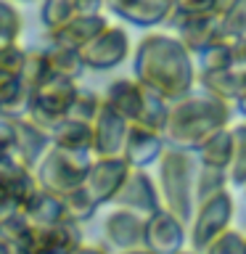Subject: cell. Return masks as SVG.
<instances>
[{
	"label": "cell",
	"instance_id": "1",
	"mask_svg": "<svg viewBox=\"0 0 246 254\" xmlns=\"http://www.w3.org/2000/svg\"><path fill=\"white\" fill-rule=\"evenodd\" d=\"M132 79L172 103L196 87L193 56L175 35L146 32L132 53Z\"/></svg>",
	"mask_w": 246,
	"mask_h": 254
},
{
	"label": "cell",
	"instance_id": "2",
	"mask_svg": "<svg viewBox=\"0 0 246 254\" xmlns=\"http://www.w3.org/2000/svg\"><path fill=\"white\" fill-rule=\"evenodd\" d=\"M230 117H233L230 103L193 87L188 95L170 103L162 138L172 148L196 151L209 135L222 127H230Z\"/></svg>",
	"mask_w": 246,
	"mask_h": 254
},
{
	"label": "cell",
	"instance_id": "3",
	"mask_svg": "<svg viewBox=\"0 0 246 254\" xmlns=\"http://www.w3.org/2000/svg\"><path fill=\"white\" fill-rule=\"evenodd\" d=\"M156 170H159L156 188H159L162 206L188 225L190 217H193V206H196V196H193V180H196V170H198L196 154L167 146L164 154L156 162Z\"/></svg>",
	"mask_w": 246,
	"mask_h": 254
},
{
	"label": "cell",
	"instance_id": "4",
	"mask_svg": "<svg viewBox=\"0 0 246 254\" xmlns=\"http://www.w3.org/2000/svg\"><path fill=\"white\" fill-rule=\"evenodd\" d=\"M90 154L87 151H66L48 146L43 159L32 170L37 186L53 196H66L69 190L79 188L85 183L87 167H90Z\"/></svg>",
	"mask_w": 246,
	"mask_h": 254
},
{
	"label": "cell",
	"instance_id": "5",
	"mask_svg": "<svg viewBox=\"0 0 246 254\" xmlns=\"http://www.w3.org/2000/svg\"><path fill=\"white\" fill-rule=\"evenodd\" d=\"M77 87H79L77 79L51 74L35 93H32L27 119L35 127H40L43 132H51L53 127L66 117L71 101H74V95H77Z\"/></svg>",
	"mask_w": 246,
	"mask_h": 254
},
{
	"label": "cell",
	"instance_id": "6",
	"mask_svg": "<svg viewBox=\"0 0 246 254\" xmlns=\"http://www.w3.org/2000/svg\"><path fill=\"white\" fill-rule=\"evenodd\" d=\"M236 212V201L230 190H220L193 206V217L188 222V246L201 254L204 246L230 228Z\"/></svg>",
	"mask_w": 246,
	"mask_h": 254
},
{
	"label": "cell",
	"instance_id": "7",
	"mask_svg": "<svg viewBox=\"0 0 246 254\" xmlns=\"http://www.w3.org/2000/svg\"><path fill=\"white\" fill-rule=\"evenodd\" d=\"M130 51H132V43L127 29L119 27V24H109L101 35H95L85 48H79V56H82L85 69L109 71V69H117L119 64H124Z\"/></svg>",
	"mask_w": 246,
	"mask_h": 254
},
{
	"label": "cell",
	"instance_id": "8",
	"mask_svg": "<svg viewBox=\"0 0 246 254\" xmlns=\"http://www.w3.org/2000/svg\"><path fill=\"white\" fill-rule=\"evenodd\" d=\"M188 244V225L159 206L143 222V246L154 254H178Z\"/></svg>",
	"mask_w": 246,
	"mask_h": 254
},
{
	"label": "cell",
	"instance_id": "9",
	"mask_svg": "<svg viewBox=\"0 0 246 254\" xmlns=\"http://www.w3.org/2000/svg\"><path fill=\"white\" fill-rule=\"evenodd\" d=\"M130 170L132 167H127V162L122 156H93L82 188L90 193V198L98 206L111 204Z\"/></svg>",
	"mask_w": 246,
	"mask_h": 254
},
{
	"label": "cell",
	"instance_id": "10",
	"mask_svg": "<svg viewBox=\"0 0 246 254\" xmlns=\"http://www.w3.org/2000/svg\"><path fill=\"white\" fill-rule=\"evenodd\" d=\"M111 206L135 212V214H140V217L154 214L159 206H162V198H159L156 180L148 175V170H130L127 172V178L122 183V188L117 190Z\"/></svg>",
	"mask_w": 246,
	"mask_h": 254
},
{
	"label": "cell",
	"instance_id": "11",
	"mask_svg": "<svg viewBox=\"0 0 246 254\" xmlns=\"http://www.w3.org/2000/svg\"><path fill=\"white\" fill-rule=\"evenodd\" d=\"M167 24L175 29V37L185 45V51L190 56L204 51L206 45H214L220 40H225L217 13H206V16H175V13H170Z\"/></svg>",
	"mask_w": 246,
	"mask_h": 254
},
{
	"label": "cell",
	"instance_id": "12",
	"mask_svg": "<svg viewBox=\"0 0 246 254\" xmlns=\"http://www.w3.org/2000/svg\"><path fill=\"white\" fill-rule=\"evenodd\" d=\"M37 188L40 186L29 170H21L16 164L0 167V222L21 212L24 204L37 193Z\"/></svg>",
	"mask_w": 246,
	"mask_h": 254
},
{
	"label": "cell",
	"instance_id": "13",
	"mask_svg": "<svg viewBox=\"0 0 246 254\" xmlns=\"http://www.w3.org/2000/svg\"><path fill=\"white\" fill-rule=\"evenodd\" d=\"M130 122L101 103L98 114L90 122V156H119Z\"/></svg>",
	"mask_w": 246,
	"mask_h": 254
},
{
	"label": "cell",
	"instance_id": "14",
	"mask_svg": "<svg viewBox=\"0 0 246 254\" xmlns=\"http://www.w3.org/2000/svg\"><path fill=\"white\" fill-rule=\"evenodd\" d=\"M106 8L132 27L154 29L167 24L172 13V0H106Z\"/></svg>",
	"mask_w": 246,
	"mask_h": 254
},
{
	"label": "cell",
	"instance_id": "15",
	"mask_svg": "<svg viewBox=\"0 0 246 254\" xmlns=\"http://www.w3.org/2000/svg\"><path fill=\"white\" fill-rule=\"evenodd\" d=\"M79 244H82V230L69 220L59 222V225H51V228L29 225V236L24 241V246L35 249L37 254H71Z\"/></svg>",
	"mask_w": 246,
	"mask_h": 254
},
{
	"label": "cell",
	"instance_id": "16",
	"mask_svg": "<svg viewBox=\"0 0 246 254\" xmlns=\"http://www.w3.org/2000/svg\"><path fill=\"white\" fill-rule=\"evenodd\" d=\"M11 125H13V164L32 172L48 151V146H51L48 132L35 127L27 117L11 119Z\"/></svg>",
	"mask_w": 246,
	"mask_h": 254
},
{
	"label": "cell",
	"instance_id": "17",
	"mask_svg": "<svg viewBox=\"0 0 246 254\" xmlns=\"http://www.w3.org/2000/svg\"><path fill=\"white\" fill-rule=\"evenodd\" d=\"M164 148H167V143L159 132H151V130L130 125L119 156H122L127 162V167H132V170H146V167L159 162V156L164 154Z\"/></svg>",
	"mask_w": 246,
	"mask_h": 254
},
{
	"label": "cell",
	"instance_id": "18",
	"mask_svg": "<svg viewBox=\"0 0 246 254\" xmlns=\"http://www.w3.org/2000/svg\"><path fill=\"white\" fill-rule=\"evenodd\" d=\"M143 222H146V217L114 206V212H109L103 220V236L117 252L138 249V246H143Z\"/></svg>",
	"mask_w": 246,
	"mask_h": 254
},
{
	"label": "cell",
	"instance_id": "19",
	"mask_svg": "<svg viewBox=\"0 0 246 254\" xmlns=\"http://www.w3.org/2000/svg\"><path fill=\"white\" fill-rule=\"evenodd\" d=\"M140 98H143V85L135 82L132 77H117L111 79L103 90L101 101L106 103L111 111H117L122 119L132 122L135 114H138V106H140Z\"/></svg>",
	"mask_w": 246,
	"mask_h": 254
},
{
	"label": "cell",
	"instance_id": "20",
	"mask_svg": "<svg viewBox=\"0 0 246 254\" xmlns=\"http://www.w3.org/2000/svg\"><path fill=\"white\" fill-rule=\"evenodd\" d=\"M109 19L103 13H95V16H74L66 27L61 32H56L53 37H48L51 43H61V45H69V48H85L95 35H101L103 29L109 27Z\"/></svg>",
	"mask_w": 246,
	"mask_h": 254
},
{
	"label": "cell",
	"instance_id": "21",
	"mask_svg": "<svg viewBox=\"0 0 246 254\" xmlns=\"http://www.w3.org/2000/svg\"><path fill=\"white\" fill-rule=\"evenodd\" d=\"M21 214L27 217L32 228H51V225H59V222L66 220L61 196H53L43 188H37V193L24 204Z\"/></svg>",
	"mask_w": 246,
	"mask_h": 254
},
{
	"label": "cell",
	"instance_id": "22",
	"mask_svg": "<svg viewBox=\"0 0 246 254\" xmlns=\"http://www.w3.org/2000/svg\"><path fill=\"white\" fill-rule=\"evenodd\" d=\"M193 154L198 159V164L228 170L230 159H233V132H230V127H222V130H217L214 135H209Z\"/></svg>",
	"mask_w": 246,
	"mask_h": 254
},
{
	"label": "cell",
	"instance_id": "23",
	"mask_svg": "<svg viewBox=\"0 0 246 254\" xmlns=\"http://www.w3.org/2000/svg\"><path fill=\"white\" fill-rule=\"evenodd\" d=\"M196 87L204 93L214 95V98L225 101L233 106L236 95L241 93V82H238L236 69H220V71H196Z\"/></svg>",
	"mask_w": 246,
	"mask_h": 254
},
{
	"label": "cell",
	"instance_id": "24",
	"mask_svg": "<svg viewBox=\"0 0 246 254\" xmlns=\"http://www.w3.org/2000/svg\"><path fill=\"white\" fill-rule=\"evenodd\" d=\"M48 140H51V146H56V148L87 151V154H90V125L63 117L61 122L48 132Z\"/></svg>",
	"mask_w": 246,
	"mask_h": 254
},
{
	"label": "cell",
	"instance_id": "25",
	"mask_svg": "<svg viewBox=\"0 0 246 254\" xmlns=\"http://www.w3.org/2000/svg\"><path fill=\"white\" fill-rule=\"evenodd\" d=\"M45 59H48V66H51V74H59V77H66V79H79L85 74V64H82V56H79L77 48L51 43V40H48Z\"/></svg>",
	"mask_w": 246,
	"mask_h": 254
},
{
	"label": "cell",
	"instance_id": "26",
	"mask_svg": "<svg viewBox=\"0 0 246 254\" xmlns=\"http://www.w3.org/2000/svg\"><path fill=\"white\" fill-rule=\"evenodd\" d=\"M167 111H170V101H164L159 93L148 90V87H143V98H140L138 114H135V119H132L130 125L162 135L164 122H167Z\"/></svg>",
	"mask_w": 246,
	"mask_h": 254
},
{
	"label": "cell",
	"instance_id": "27",
	"mask_svg": "<svg viewBox=\"0 0 246 254\" xmlns=\"http://www.w3.org/2000/svg\"><path fill=\"white\" fill-rule=\"evenodd\" d=\"M48 77H51V66H48V59H45V48H24V64L19 71V82L29 93H35Z\"/></svg>",
	"mask_w": 246,
	"mask_h": 254
},
{
	"label": "cell",
	"instance_id": "28",
	"mask_svg": "<svg viewBox=\"0 0 246 254\" xmlns=\"http://www.w3.org/2000/svg\"><path fill=\"white\" fill-rule=\"evenodd\" d=\"M61 201H63V214H66V220L74 222V225H85V222H90L95 214H98V209H101L82 186L74 188V190H69L66 196H61Z\"/></svg>",
	"mask_w": 246,
	"mask_h": 254
},
{
	"label": "cell",
	"instance_id": "29",
	"mask_svg": "<svg viewBox=\"0 0 246 254\" xmlns=\"http://www.w3.org/2000/svg\"><path fill=\"white\" fill-rule=\"evenodd\" d=\"M71 19H74V3L71 0H43V5H40V24H43L48 37L61 32Z\"/></svg>",
	"mask_w": 246,
	"mask_h": 254
},
{
	"label": "cell",
	"instance_id": "30",
	"mask_svg": "<svg viewBox=\"0 0 246 254\" xmlns=\"http://www.w3.org/2000/svg\"><path fill=\"white\" fill-rule=\"evenodd\" d=\"M233 132V159L228 167V183L236 188L246 186V119L238 122L236 127H230Z\"/></svg>",
	"mask_w": 246,
	"mask_h": 254
},
{
	"label": "cell",
	"instance_id": "31",
	"mask_svg": "<svg viewBox=\"0 0 246 254\" xmlns=\"http://www.w3.org/2000/svg\"><path fill=\"white\" fill-rule=\"evenodd\" d=\"M228 170H217V167H204L198 164L196 170V180H193V196H196V204L209 198L220 190H228Z\"/></svg>",
	"mask_w": 246,
	"mask_h": 254
},
{
	"label": "cell",
	"instance_id": "32",
	"mask_svg": "<svg viewBox=\"0 0 246 254\" xmlns=\"http://www.w3.org/2000/svg\"><path fill=\"white\" fill-rule=\"evenodd\" d=\"M196 71H220V69H233V53H230V43L220 40L214 45H206L204 51L193 56Z\"/></svg>",
	"mask_w": 246,
	"mask_h": 254
},
{
	"label": "cell",
	"instance_id": "33",
	"mask_svg": "<svg viewBox=\"0 0 246 254\" xmlns=\"http://www.w3.org/2000/svg\"><path fill=\"white\" fill-rule=\"evenodd\" d=\"M101 95L95 93V90H87V87H77V95H74V101H71V106L66 111V117L69 119H77V122H85V125H90L95 114H98V109H101Z\"/></svg>",
	"mask_w": 246,
	"mask_h": 254
},
{
	"label": "cell",
	"instance_id": "34",
	"mask_svg": "<svg viewBox=\"0 0 246 254\" xmlns=\"http://www.w3.org/2000/svg\"><path fill=\"white\" fill-rule=\"evenodd\" d=\"M220 27L225 40L246 35V0H228L225 11L220 13Z\"/></svg>",
	"mask_w": 246,
	"mask_h": 254
},
{
	"label": "cell",
	"instance_id": "35",
	"mask_svg": "<svg viewBox=\"0 0 246 254\" xmlns=\"http://www.w3.org/2000/svg\"><path fill=\"white\" fill-rule=\"evenodd\" d=\"M21 32H24V19H21L16 3L0 0V45L19 43Z\"/></svg>",
	"mask_w": 246,
	"mask_h": 254
},
{
	"label": "cell",
	"instance_id": "36",
	"mask_svg": "<svg viewBox=\"0 0 246 254\" xmlns=\"http://www.w3.org/2000/svg\"><path fill=\"white\" fill-rule=\"evenodd\" d=\"M244 249H246V233L238 228H228L217 238H212L201 254H244Z\"/></svg>",
	"mask_w": 246,
	"mask_h": 254
},
{
	"label": "cell",
	"instance_id": "37",
	"mask_svg": "<svg viewBox=\"0 0 246 254\" xmlns=\"http://www.w3.org/2000/svg\"><path fill=\"white\" fill-rule=\"evenodd\" d=\"M228 0H175L172 13L175 16H206V13H222Z\"/></svg>",
	"mask_w": 246,
	"mask_h": 254
},
{
	"label": "cell",
	"instance_id": "38",
	"mask_svg": "<svg viewBox=\"0 0 246 254\" xmlns=\"http://www.w3.org/2000/svg\"><path fill=\"white\" fill-rule=\"evenodd\" d=\"M27 236H29V222L21 212H16L8 220L0 222V238L8 241L11 246H21L24 241H27Z\"/></svg>",
	"mask_w": 246,
	"mask_h": 254
},
{
	"label": "cell",
	"instance_id": "39",
	"mask_svg": "<svg viewBox=\"0 0 246 254\" xmlns=\"http://www.w3.org/2000/svg\"><path fill=\"white\" fill-rule=\"evenodd\" d=\"M3 164H13V125L0 117V167Z\"/></svg>",
	"mask_w": 246,
	"mask_h": 254
},
{
	"label": "cell",
	"instance_id": "40",
	"mask_svg": "<svg viewBox=\"0 0 246 254\" xmlns=\"http://www.w3.org/2000/svg\"><path fill=\"white\" fill-rule=\"evenodd\" d=\"M230 43V53H233V69H246V35L228 40Z\"/></svg>",
	"mask_w": 246,
	"mask_h": 254
},
{
	"label": "cell",
	"instance_id": "41",
	"mask_svg": "<svg viewBox=\"0 0 246 254\" xmlns=\"http://www.w3.org/2000/svg\"><path fill=\"white\" fill-rule=\"evenodd\" d=\"M74 3V16H95L103 13V0H71Z\"/></svg>",
	"mask_w": 246,
	"mask_h": 254
},
{
	"label": "cell",
	"instance_id": "42",
	"mask_svg": "<svg viewBox=\"0 0 246 254\" xmlns=\"http://www.w3.org/2000/svg\"><path fill=\"white\" fill-rule=\"evenodd\" d=\"M71 254H109V252L103 249V246H98V244H85V241H82Z\"/></svg>",
	"mask_w": 246,
	"mask_h": 254
},
{
	"label": "cell",
	"instance_id": "43",
	"mask_svg": "<svg viewBox=\"0 0 246 254\" xmlns=\"http://www.w3.org/2000/svg\"><path fill=\"white\" fill-rule=\"evenodd\" d=\"M233 109H238V114H241V117L246 119V87H244V90L236 95V101H233Z\"/></svg>",
	"mask_w": 246,
	"mask_h": 254
},
{
	"label": "cell",
	"instance_id": "44",
	"mask_svg": "<svg viewBox=\"0 0 246 254\" xmlns=\"http://www.w3.org/2000/svg\"><path fill=\"white\" fill-rule=\"evenodd\" d=\"M117 254H154V252H148L146 246H138V249H127V252H117Z\"/></svg>",
	"mask_w": 246,
	"mask_h": 254
},
{
	"label": "cell",
	"instance_id": "45",
	"mask_svg": "<svg viewBox=\"0 0 246 254\" xmlns=\"http://www.w3.org/2000/svg\"><path fill=\"white\" fill-rule=\"evenodd\" d=\"M13 254H37V252H35V249H29V246H24V244H21V246H13Z\"/></svg>",
	"mask_w": 246,
	"mask_h": 254
},
{
	"label": "cell",
	"instance_id": "46",
	"mask_svg": "<svg viewBox=\"0 0 246 254\" xmlns=\"http://www.w3.org/2000/svg\"><path fill=\"white\" fill-rule=\"evenodd\" d=\"M0 254H13V246L8 241H3V238H0Z\"/></svg>",
	"mask_w": 246,
	"mask_h": 254
},
{
	"label": "cell",
	"instance_id": "47",
	"mask_svg": "<svg viewBox=\"0 0 246 254\" xmlns=\"http://www.w3.org/2000/svg\"><path fill=\"white\" fill-rule=\"evenodd\" d=\"M178 254H198V252H193V249H183V252H178Z\"/></svg>",
	"mask_w": 246,
	"mask_h": 254
},
{
	"label": "cell",
	"instance_id": "48",
	"mask_svg": "<svg viewBox=\"0 0 246 254\" xmlns=\"http://www.w3.org/2000/svg\"><path fill=\"white\" fill-rule=\"evenodd\" d=\"M11 3H35V0H11Z\"/></svg>",
	"mask_w": 246,
	"mask_h": 254
},
{
	"label": "cell",
	"instance_id": "49",
	"mask_svg": "<svg viewBox=\"0 0 246 254\" xmlns=\"http://www.w3.org/2000/svg\"><path fill=\"white\" fill-rule=\"evenodd\" d=\"M244 193H246V186H244Z\"/></svg>",
	"mask_w": 246,
	"mask_h": 254
},
{
	"label": "cell",
	"instance_id": "50",
	"mask_svg": "<svg viewBox=\"0 0 246 254\" xmlns=\"http://www.w3.org/2000/svg\"><path fill=\"white\" fill-rule=\"evenodd\" d=\"M103 5H106V0H103Z\"/></svg>",
	"mask_w": 246,
	"mask_h": 254
},
{
	"label": "cell",
	"instance_id": "51",
	"mask_svg": "<svg viewBox=\"0 0 246 254\" xmlns=\"http://www.w3.org/2000/svg\"><path fill=\"white\" fill-rule=\"evenodd\" d=\"M244 254H246V249H244Z\"/></svg>",
	"mask_w": 246,
	"mask_h": 254
},
{
	"label": "cell",
	"instance_id": "52",
	"mask_svg": "<svg viewBox=\"0 0 246 254\" xmlns=\"http://www.w3.org/2000/svg\"><path fill=\"white\" fill-rule=\"evenodd\" d=\"M172 3H175V0H172Z\"/></svg>",
	"mask_w": 246,
	"mask_h": 254
}]
</instances>
